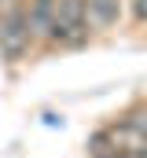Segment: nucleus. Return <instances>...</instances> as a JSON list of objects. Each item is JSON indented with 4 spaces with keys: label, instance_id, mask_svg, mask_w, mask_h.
I'll return each instance as SVG.
<instances>
[{
    "label": "nucleus",
    "instance_id": "nucleus-1",
    "mask_svg": "<svg viewBox=\"0 0 147 158\" xmlns=\"http://www.w3.org/2000/svg\"><path fill=\"white\" fill-rule=\"evenodd\" d=\"M88 40V26H85V0H59L55 4V26L48 44L59 48H81Z\"/></svg>",
    "mask_w": 147,
    "mask_h": 158
},
{
    "label": "nucleus",
    "instance_id": "nucleus-2",
    "mask_svg": "<svg viewBox=\"0 0 147 158\" xmlns=\"http://www.w3.org/2000/svg\"><path fill=\"white\" fill-rule=\"evenodd\" d=\"M30 30H26V4H15L0 15V55L7 63H19L30 52Z\"/></svg>",
    "mask_w": 147,
    "mask_h": 158
},
{
    "label": "nucleus",
    "instance_id": "nucleus-3",
    "mask_svg": "<svg viewBox=\"0 0 147 158\" xmlns=\"http://www.w3.org/2000/svg\"><path fill=\"white\" fill-rule=\"evenodd\" d=\"M55 4L59 0H26V30L33 44H48L55 26Z\"/></svg>",
    "mask_w": 147,
    "mask_h": 158
},
{
    "label": "nucleus",
    "instance_id": "nucleus-4",
    "mask_svg": "<svg viewBox=\"0 0 147 158\" xmlns=\"http://www.w3.org/2000/svg\"><path fill=\"white\" fill-rule=\"evenodd\" d=\"M121 4L125 0H85V26H88V33H103L110 26H118Z\"/></svg>",
    "mask_w": 147,
    "mask_h": 158
},
{
    "label": "nucleus",
    "instance_id": "nucleus-5",
    "mask_svg": "<svg viewBox=\"0 0 147 158\" xmlns=\"http://www.w3.org/2000/svg\"><path fill=\"white\" fill-rule=\"evenodd\" d=\"M121 121H129L132 129H140V132L147 136V107H132V110H129V114H125Z\"/></svg>",
    "mask_w": 147,
    "mask_h": 158
},
{
    "label": "nucleus",
    "instance_id": "nucleus-6",
    "mask_svg": "<svg viewBox=\"0 0 147 158\" xmlns=\"http://www.w3.org/2000/svg\"><path fill=\"white\" fill-rule=\"evenodd\" d=\"M129 7H132V22L147 26V0H129Z\"/></svg>",
    "mask_w": 147,
    "mask_h": 158
},
{
    "label": "nucleus",
    "instance_id": "nucleus-7",
    "mask_svg": "<svg viewBox=\"0 0 147 158\" xmlns=\"http://www.w3.org/2000/svg\"><path fill=\"white\" fill-rule=\"evenodd\" d=\"M15 4H22V0H0V15H4L7 7H15Z\"/></svg>",
    "mask_w": 147,
    "mask_h": 158
},
{
    "label": "nucleus",
    "instance_id": "nucleus-8",
    "mask_svg": "<svg viewBox=\"0 0 147 158\" xmlns=\"http://www.w3.org/2000/svg\"><path fill=\"white\" fill-rule=\"evenodd\" d=\"M118 158H147V151H132V155H118Z\"/></svg>",
    "mask_w": 147,
    "mask_h": 158
}]
</instances>
